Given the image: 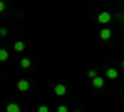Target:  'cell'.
I'll return each mask as SVG.
<instances>
[{
    "label": "cell",
    "instance_id": "cell-1",
    "mask_svg": "<svg viewBox=\"0 0 124 112\" xmlns=\"http://www.w3.org/2000/svg\"><path fill=\"white\" fill-rule=\"evenodd\" d=\"M89 80H92V85H94L97 90H104V77H99L97 70H89Z\"/></svg>",
    "mask_w": 124,
    "mask_h": 112
},
{
    "label": "cell",
    "instance_id": "cell-2",
    "mask_svg": "<svg viewBox=\"0 0 124 112\" xmlns=\"http://www.w3.org/2000/svg\"><path fill=\"white\" fill-rule=\"evenodd\" d=\"M104 80H114V82H117V80H119V70L117 67H107L104 70Z\"/></svg>",
    "mask_w": 124,
    "mask_h": 112
},
{
    "label": "cell",
    "instance_id": "cell-3",
    "mask_svg": "<svg viewBox=\"0 0 124 112\" xmlns=\"http://www.w3.org/2000/svg\"><path fill=\"white\" fill-rule=\"evenodd\" d=\"M112 20H114V15H112V13H107V10H104V13H99V23H102V25H109Z\"/></svg>",
    "mask_w": 124,
    "mask_h": 112
},
{
    "label": "cell",
    "instance_id": "cell-4",
    "mask_svg": "<svg viewBox=\"0 0 124 112\" xmlns=\"http://www.w3.org/2000/svg\"><path fill=\"white\" fill-rule=\"evenodd\" d=\"M102 40H104V43H107V40H112V30H109V27L102 30Z\"/></svg>",
    "mask_w": 124,
    "mask_h": 112
},
{
    "label": "cell",
    "instance_id": "cell-5",
    "mask_svg": "<svg viewBox=\"0 0 124 112\" xmlns=\"http://www.w3.org/2000/svg\"><path fill=\"white\" fill-rule=\"evenodd\" d=\"M114 20H122L124 23V13H114Z\"/></svg>",
    "mask_w": 124,
    "mask_h": 112
},
{
    "label": "cell",
    "instance_id": "cell-6",
    "mask_svg": "<svg viewBox=\"0 0 124 112\" xmlns=\"http://www.w3.org/2000/svg\"><path fill=\"white\" fill-rule=\"evenodd\" d=\"M119 67H122V70H124V57H122V60H119Z\"/></svg>",
    "mask_w": 124,
    "mask_h": 112
},
{
    "label": "cell",
    "instance_id": "cell-7",
    "mask_svg": "<svg viewBox=\"0 0 124 112\" xmlns=\"http://www.w3.org/2000/svg\"><path fill=\"white\" fill-rule=\"evenodd\" d=\"M77 112H79V110H77Z\"/></svg>",
    "mask_w": 124,
    "mask_h": 112
}]
</instances>
